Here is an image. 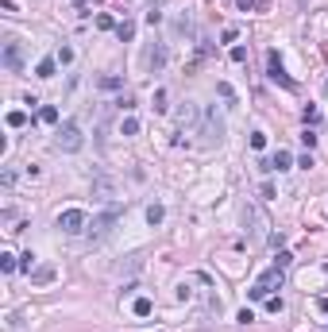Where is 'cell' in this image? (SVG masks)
Listing matches in <instances>:
<instances>
[{"instance_id":"cell-2","label":"cell","mask_w":328,"mask_h":332,"mask_svg":"<svg viewBox=\"0 0 328 332\" xmlns=\"http://www.w3.org/2000/svg\"><path fill=\"white\" fill-rule=\"evenodd\" d=\"M81 143H85V135H81V128L74 120H66L58 131H54V147L66 151V155H74V151H81Z\"/></svg>"},{"instance_id":"cell-15","label":"cell","mask_w":328,"mask_h":332,"mask_svg":"<svg viewBox=\"0 0 328 332\" xmlns=\"http://www.w3.org/2000/svg\"><path fill=\"white\" fill-rule=\"evenodd\" d=\"M147 62H151V70H158V66H162V62H166V51H162V46H155Z\"/></svg>"},{"instance_id":"cell-18","label":"cell","mask_w":328,"mask_h":332,"mask_svg":"<svg viewBox=\"0 0 328 332\" xmlns=\"http://www.w3.org/2000/svg\"><path fill=\"white\" fill-rule=\"evenodd\" d=\"M147 220H151V224H162V205H151V209H147Z\"/></svg>"},{"instance_id":"cell-30","label":"cell","mask_w":328,"mask_h":332,"mask_svg":"<svg viewBox=\"0 0 328 332\" xmlns=\"http://www.w3.org/2000/svg\"><path fill=\"white\" fill-rule=\"evenodd\" d=\"M324 93H328V81H324Z\"/></svg>"},{"instance_id":"cell-5","label":"cell","mask_w":328,"mask_h":332,"mask_svg":"<svg viewBox=\"0 0 328 332\" xmlns=\"http://www.w3.org/2000/svg\"><path fill=\"white\" fill-rule=\"evenodd\" d=\"M267 78L278 81L282 89H294V78L282 70V58H278V51H267Z\"/></svg>"},{"instance_id":"cell-17","label":"cell","mask_w":328,"mask_h":332,"mask_svg":"<svg viewBox=\"0 0 328 332\" xmlns=\"http://www.w3.org/2000/svg\"><path fill=\"white\" fill-rule=\"evenodd\" d=\"M0 271H4V274H12V271H16V255H8V251L0 255Z\"/></svg>"},{"instance_id":"cell-28","label":"cell","mask_w":328,"mask_h":332,"mask_svg":"<svg viewBox=\"0 0 328 332\" xmlns=\"http://www.w3.org/2000/svg\"><path fill=\"white\" fill-rule=\"evenodd\" d=\"M236 4H240L243 12H251V8H255V0H236Z\"/></svg>"},{"instance_id":"cell-1","label":"cell","mask_w":328,"mask_h":332,"mask_svg":"<svg viewBox=\"0 0 328 332\" xmlns=\"http://www.w3.org/2000/svg\"><path fill=\"white\" fill-rule=\"evenodd\" d=\"M282 282H286V267H282V263H274V267H270V271L247 290V297H251V301H267L274 290H282Z\"/></svg>"},{"instance_id":"cell-11","label":"cell","mask_w":328,"mask_h":332,"mask_svg":"<svg viewBox=\"0 0 328 332\" xmlns=\"http://www.w3.org/2000/svg\"><path fill=\"white\" fill-rule=\"evenodd\" d=\"M120 131H124V135H139V120H135V116H124V120H120Z\"/></svg>"},{"instance_id":"cell-23","label":"cell","mask_w":328,"mask_h":332,"mask_svg":"<svg viewBox=\"0 0 328 332\" xmlns=\"http://www.w3.org/2000/svg\"><path fill=\"white\" fill-rule=\"evenodd\" d=\"M317 120H320V112H317V108L309 105V108H305V128H313V124H317Z\"/></svg>"},{"instance_id":"cell-22","label":"cell","mask_w":328,"mask_h":332,"mask_svg":"<svg viewBox=\"0 0 328 332\" xmlns=\"http://www.w3.org/2000/svg\"><path fill=\"white\" fill-rule=\"evenodd\" d=\"M216 93L224 97V101H236V93H232V85H228V81H220V85H216Z\"/></svg>"},{"instance_id":"cell-8","label":"cell","mask_w":328,"mask_h":332,"mask_svg":"<svg viewBox=\"0 0 328 332\" xmlns=\"http://www.w3.org/2000/svg\"><path fill=\"white\" fill-rule=\"evenodd\" d=\"M4 66H8V70H19V66H24V54H19V43H16V39H8V43H4Z\"/></svg>"},{"instance_id":"cell-19","label":"cell","mask_w":328,"mask_h":332,"mask_svg":"<svg viewBox=\"0 0 328 332\" xmlns=\"http://www.w3.org/2000/svg\"><path fill=\"white\" fill-rule=\"evenodd\" d=\"M54 58H58V66H69V62H74V51H69V46H62Z\"/></svg>"},{"instance_id":"cell-26","label":"cell","mask_w":328,"mask_h":332,"mask_svg":"<svg viewBox=\"0 0 328 332\" xmlns=\"http://www.w3.org/2000/svg\"><path fill=\"white\" fill-rule=\"evenodd\" d=\"M301 143H305V147H313V143H317V131H313V128H305V135H301Z\"/></svg>"},{"instance_id":"cell-21","label":"cell","mask_w":328,"mask_h":332,"mask_svg":"<svg viewBox=\"0 0 328 332\" xmlns=\"http://www.w3.org/2000/svg\"><path fill=\"white\" fill-rule=\"evenodd\" d=\"M251 147L263 151V147H267V135H263V131H251Z\"/></svg>"},{"instance_id":"cell-7","label":"cell","mask_w":328,"mask_h":332,"mask_svg":"<svg viewBox=\"0 0 328 332\" xmlns=\"http://www.w3.org/2000/svg\"><path fill=\"white\" fill-rule=\"evenodd\" d=\"M290 162H294V155H290V151H278V155L263 158L259 170H263V174H274V170H290Z\"/></svg>"},{"instance_id":"cell-3","label":"cell","mask_w":328,"mask_h":332,"mask_svg":"<svg viewBox=\"0 0 328 332\" xmlns=\"http://www.w3.org/2000/svg\"><path fill=\"white\" fill-rule=\"evenodd\" d=\"M58 228L66 232V236H78V232H85V228H89V220H85V212H81V209H66V212H58Z\"/></svg>"},{"instance_id":"cell-25","label":"cell","mask_w":328,"mask_h":332,"mask_svg":"<svg viewBox=\"0 0 328 332\" xmlns=\"http://www.w3.org/2000/svg\"><path fill=\"white\" fill-rule=\"evenodd\" d=\"M267 309L270 313H282V297H267Z\"/></svg>"},{"instance_id":"cell-27","label":"cell","mask_w":328,"mask_h":332,"mask_svg":"<svg viewBox=\"0 0 328 332\" xmlns=\"http://www.w3.org/2000/svg\"><path fill=\"white\" fill-rule=\"evenodd\" d=\"M232 62H247V51H243V46H232Z\"/></svg>"},{"instance_id":"cell-4","label":"cell","mask_w":328,"mask_h":332,"mask_svg":"<svg viewBox=\"0 0 328 332\" xmlns=\"http://www.w3.org/2000/svg\"><path fill=\"white\" fill-rule=\"evenodd\" d=\"M201 135H205V143H220V139H224V120H220V112H216V108H208V112H205Z\"/></svg>"},{"instance_id":"cell-29","label":"cell","mask_w":328,"mask_h":332,"mask_svg":"<svg viewBox=\"0 0 328 332\" xmlns=\"http://www.w3.org/2000/svg\"><path fill=\"white\" fill-rule=\"evenodd\" d=\"M74 4H78V8H81V4H85V0H74Z\"/></svg>"},{"instance_id":"cell-24","label":"cell","mask_w":328,"mask_h":332,"mask_svg":"<svg viewBox=\"0 0 328 332\" xmlns=\"http://www.w3.org/2000/svg\"><path fill=\"white\" fill-rule=\"evenodd\" d=\"M8 124H12V128H24L27 116H24V112H8Z\"/></svg>"},{"instance_id":"cell-14","label":"cell","mask_w":328,"mask_h":332,"mask_svg":"<svg viewBox=\"0 0 328 332\" xmlns=\"http://www.w3.org/2000/svg\"><path fill=\"white\" fill-rule=\"evenodd\" d=\"M131 309H135V317H147L151 313V297H135V305H131Z\"/></svg>"},{"instance_id":"cell-10","label":"cell","mask_w":328,"mask_h":332,"mask_svg":"<svg viewBox=\"0 0 328 332\" xmlns=\"http://www.w3.org/2000/svg\"><path fill=\"white\" fill-rule=\"evenodd\" d=\"M54 70H58V58H43L35 74H39V78H54Z\"/></svg>"},{"instance_id":"cell-6","label":"cell","mask_w":328,"mask_h":332,"mask_svg":"<svg viewBox=\"0 0 328 332\" xmlns=\"http://www.w3.org/2000/svg\"><path fill=\"white\" fill-rule=\"evenodd\" d=\"M112 224H116V209H108V212H101L85 232H89V240H104L108 232H112Z\"/></svg>"},{"instance_id":"cell-16","label":"cell","mask_w":328,"mask_h":332,"mask_svg":"<svg viewBox=\"0 0 328 332\" xmlns=\"http://www.w3.org/2000/svg\"><path fill=\"white\" fill-rule=\"evenodd\" d=\"M39 120H43V124H58V108H54V105H46L43 112H39Z\"/></svg>"},{"instance_id":"cell-13","label":"cell","mask_w":328,"mask_h":332,"mask_svg":"<svg viewBox=\"0 0 328 332\" xmlns=\"http://www.w3.org/2000/svg\"><path fill=\"white\" fill-rule=\"evenodd\" d=\"M116 35H120V39H124V43H128V39H131V35H135V23H131V19H124V23H120V27H116Z\"/></svg>"},{"instance_id":"cell-12","label":"cell","mask_w":328,"mask_h":332,"mask_svg":"<svg viewBox=\"0 0 328 332\" xmlns=\"http://www.w3.org/2000/svg\"><path fill=\"white\" fill-rule=\"evenodd\" d=\"M54 278V267H39V271L31 274V282H39V286H43V282H51Z\"/></svg>"},{"instance_id":"cell-20","label":"cell","mask_w":328,"mask_h":332,"mask_svg":"<svg viewBox=\"0 0 328 332\" xmlns=\"http://www.w3.org/2000/svg\"><path fill=\"white\" fill-rule=\"evenodd\" d=\"M155 112H166V89H155Z\"/></svg>"},{"instance_id":"cell-9","label":"cell","mask_w":328,"mask_h":332,"mask_svg":"<svg viewBox=\"0 0 328 332\" xmlns=\"http://www.w3.org/2000/svg\"><path fill=\"white\" fill-rule=\"evenodd\" d=\"M112 189H116V185L108 182V178H97V182H93V193L101 197V201H108V197H112Z\"/></svg>"}]
</instances>
